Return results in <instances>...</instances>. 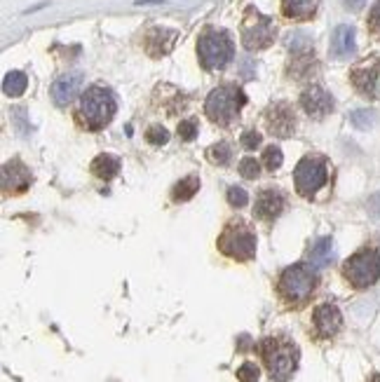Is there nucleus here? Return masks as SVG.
I'll list each match as a JSON object with an SVG mask.
<instances>
[{
    "instance_id": "1",
    "label": "nucleus",
    "mask_w": 380,
    "mask_h": 382,
    "mask_svg": "<svg viewBox=\"0 0 380 382\" xmlns=\"http://www.w3.org/2000/svg\"><path fill=\"white\" fill-rule=\"evenodd\" d=\"M115 111H118V101L111 89L106 87H89L80 99V120L85 122L87 129H104L108 122L115 118Z\"/></svg>"
},
{
    "instance_id": "2",
    "label": "nucleus",
    "mask_w": 380,
    "mask_h": 382,
    "mask_svg": "<svg viewBox=\"0 0 380 382\" xmlns=\"http://www.w3.org/2000/svg\"><path fill=\"white\" fill-rule=\"evenodd\" d=\"M261 354L266 359L270 378L277 382H287L298 368V347L284 338H266L261 342Z\"/></svg>"
},
{
    "instance_id": "3",
    "label": "nucleus",
    "mask_w": 380,
    "mask_h": 382,
    "mask_svg": "<svg viewBox=\"0 0 380 382\" xmlns=\"http://www.w3.org/2000/svg\"><path fill=\"white\" fill-rule=\"evenodd\" d=\"M247 103V94L237 85H221L207 96L204 101V113L211 122L221 127H230L240 115L242 106Z\"/></svg>"
},
{
    "instance_id": "4",
    "label": "nucleus",
    "mask_w": 380,
    "mask_h": 382,
    "mask_svg": "<svg viewBox=\"0 0 380 382\" xmlns=\"http://www.w3.org/2000/svg\"><path fill=\"white\" fill-rule=\"evenodd\" d=\"M218 249L235 261H251L256 256V232L242 221L228 223L218 237Z\"/></svg>"
},
{
    "instance_id": "5",
    "label": "nucleus",
    "mask_w": 380,
    "mask_h": 382,
    "mask_svg": "<svg viewBox=\"0 0 380 382\" xmlns=\"http://www.w3.org/2000/svg\"><path fill=\"white\" fill-rule=\"evenodd\" d=\"M197 54H199V61H202L204 68L216 70V68L228 66V61L233 59V54H235V47H233V40H230V36L225 33V31L209 29L199 36Z\"/></svg>"
},
{
    "instance_id": "6",
    "label": "nucleus",
    "mask_w": 380,
    "mask_h": 382,
    "mask_svg": "<svg viewBox=\"0 0 380 382\" xmlns=\"http://www.w3.org/2000/svg\"><path fill=\"white\" fill-rule=\"evenodd\" d=\"M314 286H317V275L312 272V268L303 263L287 268L280 277V293L287 303H294V305L305 303L312 296Z\"/></svg>"
},
{
    "instance_id": "7",
    "label": "nucleus",
    "mask_w": 380,
    "mask_h": 382,
    "mask_svg": "<svg viewBox=\"0 0 380 382\" xmlns=\"http://www.w3.org/2000/svg\"><path fill=\"white\" fill-rule=\"evenodd\" d=\"M345 280L354 289H369L380 280V254L376 249H362L343 265Z\"/></svg>"
},
{
    "instance_id": "8",
    "label": "nucleus",
    "mask_w": 380,
    "mask_h": 382,
    "mask_svg": "<svg viewBox=\"0 0 380 382\" xmlns=\"http://www.w3.org/2000/svg\"><path fill=\"white\" fill-rule=\"evenodd\" d=\"M277 29L275 22L261 15L256 8H249L242 22V45L247 49H266L275 43Z\"/></svg>"
},
{
    "instance_id": "9",
    "label": "nucleus",
    "mask_w": 380,
    "mask_h": 382,
    "mask_svg": "<svg viewBox=\"0 0 380 382\" xmlns=\"http://www.w3.org/2000/svg\"><path fill=\"white\" fill-rule=\"evenodd\" d=\"M296 190L303 197H314L326 183V162L319 155H307L298 162L294 171Z\"/></svg>"
},
{
    "instance_id": "10",
    "label": "nucleus",
    "mask_w": 380,
    "mask_h": 382,
    "mask_svg": "<svg viewBox=\"0 0 380 382\" xmlns=\"http://www.w3.org/2000/svg\"><path fill=\"white\" fill-rule=\"evenodd\" d=\"M266 127L277 139H289L296 132V113L289 103H273L266 111Z\"/></svg>"
},
{
    "instance_id": "11",
    "label": "nucleus",
    "mask_w": 380,
    "mask_h": 382,
    "mask_svg": "<svg viewBox=\"0 0 380 382\" xmlns=\"http://www.w3.org/2000/svg\"><path fill=\"white\" fill-rule=\"evenodd\" d=\"M31 181H33V176H31L29 167L24 165L22 160H10L3 165V190L5 195H22V192L29 190Z\"/></svg>"
},
{
    "instance_id": "12",
    "label": "nucleus",
    "mask_w": 380,
    "mask_h": 382,
    "mask_svg": "<svg viewBox=\"0 0 380 382\" xmlns=\"http://www.w3.org/2000/svg\"><path fill=\"white\" fill-rule=\"evenodd\" d=\"M301 106L310 118L319 120V118H326V115L333 111V99L324 87L312 85L301 94Z\"/></svg>"
},
{
    "instance_id": "13",
    "label": "nucleus",
    "mask_w": 380,
    "mask_h": 382,
    "mask_svg": "<svg viewBox=\"0 0 380 382\" xmlns=\"http://www.w3.org/2000/svg\"><path fill=\"white\" fill-rule=\"evenodd\" d=\"M352 85L357 87L359 94L369 96H378V80H380V61H366L362 66H357L350 75Z\"/></svg>"
},
{
    "instance_id": "14",
    "label": "nucleus",
    "mask_w": 380,
    "mask_h": 382,
    "mask_svg": "<svg viewBox=\"0 0 380 382\" xmlns=\"http://www.w3.org/2000/svg\"><path fill=\"white\" fill-rule=\"evenodd\" d=\"M312 321H314V328H317L319 338H333V335L340 331V326H343V314H340V310L336 305L324 303V305H319L314 310Z\"/></svg>"
},
{
    "instance_id": "15",
    "label": "nucleus",
    "mask_w": 380,
    "mask_h": 382,
    "mask_svg": "<svg viewBox=\"0 0 380 382\" xmlns=\"http://www.w3.org/2000/svg\"><path fill=\"white\" fill-rule=\"evenodd\" d=\"M357 49V38H354V29L347 24L336 26L331 36V56L333 59H350Z\"/></svg>"
},
{
    "instance_id": "16",
    "label": "nucleus",
    "mask_w": 380,
    "mask_h": 382,
    "mask_svg": "<svg viewBox=\"0 0 380 382\" xmlns=\"http://www.w3.org/2000/svg\"><path fill=\"white\" fill-rule=\"evenodd\" d=\"M284 211V197L277 190H263L256 197V206H254V216L263 218V221H273L280 213Z\"/></svg>"
},
{
    "instance_id": "17",
    "label": "nucleus",
    "mask_w": 380,
    "mask_h": 382,
    "mask_svg": "<svg viewBox=\"0 0 380 382\" xmlns=\"http://www.w3.org/2000/svg\"><path fill=\"white\" fill-rule=\"evenodd\" d=\"M80 87H82V73H66L52 85V99L59 106H68L78 96Z\"/></svg>"
},
{
    "instance_id": "18",
    "label": "nucleus",
    "mask_w": 380,
    "mask_h": 382,
    "mask_svg": "<svg viewBox=\"0 0 380 382\" xmlns=\"http://www.w3.org/2000/svg\"><path fill=\"white\" fill-rule=\"evenodd\" d=\"M319 8V0H282V12L287 19H296V22H307L314 17Z\"/></svg>"
},
{
    "instance_id": "19",
    "label": "nucleus",
    "mask_w": 380,
    "mask_h": 382,
    "mask_svg": "<svg viewBox=\"0 0 380 382\" xmlns=\"http://www.w3.org/2000/svg\"><path fill=\"white\" fill-rule=\"evenodd\" d=\"M174 40H176V33L169 29H153L146 38V49L151 56H162L172 49Z\"/></svg>"
},
{
    "instance_id": "20",
    "label": "nucleus",
    "mask_w": 380,
    "mask_h": 382,
    "mask_svg": "<svg viewBox=\"0 0 380 382\" xmlns=\"http://www.w3.org/2000/svg\"><path fill=\"white\" fill-rule=\"evenodd\" d=\"M314 54L312 49L310 52H298V54H294L291 63H289V75L294 77V80H305V77H310L314 73Z\"/></svg>"
},
{
    "instance_id": "21",
    "label": "nucleus",
    "mask_w": 380,
    "mask_h": 382,
    "mask_svg": "<svg viewBox=\"0 0 380 382\" xmlns=\"http://www.w3.org/2000/svg\"><path fill=\"white\" fill-rule=\"evenodd\" d=\"M333 261V239L331 237H321L317 239V242L312 244V249H310V263H312V268H326V265H331Z\"/></svg>"
},
{
    "instance_id": "22",
    "label": "nucleus",
    "mask_w": 380,
    "mask_h": 382,
    "mask_svg": "<svg viewBox=\"0 0 380 382\" xmlns=\"http://www.w3.org/2000/svg\"><path fill=\"white\" fill-rule=\"evenodd\" d=\"M92 174L101 181H111L120 174V160L115 155H99L92 162Z\"/></svg>"
},
{
    "instance_id": "23",
    "label": "nucleus",
    "mask_w": 380,
    "mask_h": 382,
    "mask_svg": "<svg viewBox=\"0 0 380 382\" xmlns=\"http://www.w3.org/2000/svg\"><path fill=\"white\" fill-rule=\"evenodd\" d=\"M197 190H199V178L197 176H185V178L178 181L176 185H174L172 197H174V202H188V199L195 195Z\"/></svg>"
},
{
    "instance_id": "24",
    "label": "nucleus",
    "mask_w": 380,
    "mask_h": 382,
    "mask_svg": "<svg viewBox=\"0 0 380 382\" xmlns=\"http://www.w3.org/2000/svg\"><path fill=\"white\" fill-rule=\"evenodd\" d=\"M26 87H29V80L22 70H12V73L5 75V80H3V92L8 96H22L26 92Z\"/></svg>"
},
{
    "instance_id": "25",
    "label": "nucleus",
    "mask_w": 380,
    "mask_h": 382,
    "mask_svg": "<svg viewBox=\"0 0 380 382\" xmlns=\"http://www.w3.org/2000/svg\"><path fill=\"white\" fill-rule=\"evenodd\" d=\"M209 160L214 162V165H228L230 162V146L225 144V141H218L207 151Z\"/></svg>"
},
{
    "instance_id": "26",
    "label": "nucleus",
    "mask_w": 380,
    "mask_h": 382,
    "mask_svg": "<svg viewBox=\"0 0 380 382\" xmlns=\"http://www.w3.org/2000/svg\"><path fill=\"white\" fill-rule=\"evenodd\" d=\"M282 162H284V155L277 146H270L266 148V153H263V165H266L268 171H277L282 167Z\"/></svg>"
},
{
    "instance_id": "27",
    "label": "nucleus",
    "mask_w": 380,
    "mask_h": 382,
    "mask_svg": "<svg viewBox=\"0 0 380 382\" xmlns=\"http://www.w3.org/2000/svg\"><path fill=\"white\" fill-rule=\"evenodd\" d=\"M146 139H148V144H153V146H165L167 141H169V132H167L162 125H151L146 132Z\"/></svg>"
},
{
    "instance_id": "28",
    "label": "nucleus",
    "mask_w": 380,
    "mask_h": 382,
    "mask_svg": "<svg viewBox=\"0 0 380 382\" xmlns=\"http://www.w3.org/2000/svg\"><path fill=\"white\" fill-rule=\"evenodd\" d=\"M289 49H291L294 54H298V52H310V49H312L310 36H305V33H294V36H289Z\"/></svg>"
},
{
    "instance_id": "29",
    "label": "nucleus",
    "mask_w": 380,
    "mask_h": 382,
    "mask_svg": "<svg viewBox=\"0 0 380 382\" xmlns=\"http://www.w3.org/2000/svg\"><path fill=\"white\" fill-rule=\"evenodd\" d=\"M249 202V195L244 188H237V185H230L228 188V204L235 206V209H244Z\"/></svg>"
},
{
    "instance_id": "30",
    "label": "nucleus",
    "mask_w": 380,
    "mask_h": 382,
    "mask_svg": "<svg viewBox=\"0 0 380 382\" xmlns=\"http://www.w3.org/2000/svg\"><path fill=\"white\" fill-rule=\"evenodd\" d=\"M350 120H352V125L354 127H359V129H369L373 122H376V113L369 111V108H364V111H354L350 115Z\"/></svg>"
},
{
    "instance_id": "31",
    "label": "nucleus",
    "mask_w": 380,
    "mask_h": 382,
    "mask_svg": "<svg viewBox=\"0 0 380 382\" xmlns=\"http://www.w3.org/2000/svg\"><path fill=\"white\" fill-rule=\"evenodd\" d=\"M259 378H261L259 366L251 364V361H247V364H242L237 368V380L240 382H259Z\"/></svg>"
},
{
    "instance_id": "32",
    "label": "nucleus",
    "mask_w": 380,
    "mask_h": 382,
    "mask_svg": "<svg viewBox=\"0 0 380 382\" xmlns=\"http://www.w3.org/2000/svg\"><path fill=\"white\" fill-rule=\"evenodd\" d=\"M240 174H242L244 178L254 181V178L261 174V165H259V162H256L254 158H244V160L240 162Z\"/></svg>"
},
{
    "instance_id": "33",
    "label": "nucleus",
    "mask_w": 380,
    "mask_h": 382,
    "mask_svg": "<svg viewBox=\"0 0 380 382\" xmlns=\"http://www.w3.org/2000/svg\"><path fill=\"white\" fill-rule=\"evenodd\" d=\"M197 136V122L195 120H183L178 125V139L181 141H192Z\"/></svg>"
},
{
    "instance_id": "34",
    "label": "nucleus",
    "mask_w": 380,
    "mask_h": 382,
    "mask_svg": "<svg viewBox=\"0 0 380 382\" xmlns=\"http://www.w3.org/2000/svg\"><path fill=\"white\" fill-rule=\"evenodd\" d=\"M242 146L247 148V151H256V148L261 146V134L256 132V129H249V132L242 134Z\"/></svg>"
},
{
    "instance_id": "35",
    "label": "nucleus",
    "mask_w": 380,
    "mask_h": 382,
    "mask_svg": "<svg viewBox=\"0 0 380 382\" xmlns=\"http://www.w3.org/2000/svg\"><path fill=\"white\" fill-rule=\"evenodd\" d=\"M369 29L373 33L380 36V0H376V5L371 8V15H369Z\"/></svg>"
},
{
    "instance_id": "36",
    "label": "nucleus",
    "mask_w": 380,
    "mask_h": 382,
    "mask_svg": "<svg viewBox=\"0 0 380 382\" xmlns=\"http://www.w3.org/2000/svg\"><path fill=\"white\" fill-rule=\"evenodd\" d=\"M369 213H371L373 218H380V192L371 195V199H369Z\"/></svg>"
},
{
    "instance_id": "37",
    "label": "nucleus",
    "mask_w": 380,
    "mask_h": 382,
    "mask_svg": "<svg viewBox=\"0 0 380 382\" xmlns=\"http://www.w3.org/2000/svg\"><path fill=\"white\" fill-rule=\"evenodd\" d=\"M343 3H345V8H347V10L357 12V10H362V8H364L366 0H343Z\"/></svg>"
},
{
    "instance_id": "38",
    "label": "nucleus",
    "mask_w": 380,
    "mask_h": 382,
    "mask_svg": "<svg viewBox=\"0 0 380 382\" xmlns=\"http://www.w3.org/2000/svg\"><path fill=\"white\" fill-rule=\"evenodd\" d=\"M369 382H380V375H373V378Z\"/></svg>"
}]
</instances>
